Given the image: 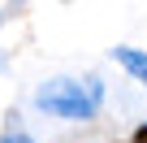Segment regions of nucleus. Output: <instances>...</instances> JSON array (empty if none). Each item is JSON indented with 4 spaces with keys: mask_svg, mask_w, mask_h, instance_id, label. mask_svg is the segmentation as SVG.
<instances>
[{
    "mask_svg": "<svg viewBox=\"0 0 147 143\" xmlns=\"http://www.w3.org/2000/svg\"><path fill=\"white\" fill-rule=\"evenodd\" d=\"M113 56H117V61H121V65L130 69V74H134L138 83H147V52H138V48H125V43H121V48H117Z\"/></svg>",
    "mask_w": 147,
    "mask_h": 143,
    "instance_id": "nucleus-2",
    "label": "nucleus"
},
{
    "mask_svg": "<svg viewBox=\"0 0 147 143\" xmlns=\"http://www.w3.org/2000/svg\"><path fill=\"white\" fill-rule=\"evenodd\" d=\"M134 143H147V126H138V130H134Z\"/></svg>",
    "mask_w": 147,
    "mask_h": 143,
    "instance_id": "nucleus-4",
    "label": "nucleus"
},
{
    "mask_svg": "<svg viewBox=\"0 0 147 143\" xmlns=\"http://www.w3.org/2000/svg\"><path fill=\"white\" fill-rule=\"evenodd\" d=\"M0 143H35V139H26V134H5Z\"/></svg>",
    "mask_w": 147,
    "mask_h": 143,
    "instance_id": "nucleus-3",
    "label": "nucleus"
},
{
    "mask_svg": "<svg viewBox=\"0 0 147 143\" xmlns=\"http://www.w3.org/2000/svg\"><path fill=\"white\" fill-rule=\"evenodd\" d=\"M104 104V83H74V78H52L35 91V108L52 113V117H65V121H87L95 117Z\"/></svg>",
    "mask_w": 147,
    "mask_h": 143,
    "instance_id": "nucleus-1",
    "label": "nucleus"
}]
</instances>
